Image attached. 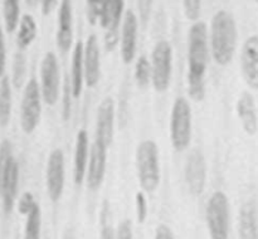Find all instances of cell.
<instances>
[{"label":"cell","instance_id":"obj_43","mask_svg":"<svg viewBox=\"0 0 258 239\" xmlns=\"http://www.w3.org/2000/svg\"><path fill=\"white\" fill-rule=\"evenodd\" d=\"M64 239H73V236H72V235H71V234H70V233H67V235H66V236H64Z\"/></svg>","mask_w":258,"mask_h":239},{"label":"cell","instance_id":"obj_4","mask_svg":"<svg viewBox=\"0 0 258 239\" xmlns=\"http://www.w3.org/2000/svg\"><path fill=\"white\" fill-rule=\"evenodd\" d=\"M228 196L223 191H214L206 209V220L211 239H228L231 225Z\"/></svg>","mask_w":258,"mask_h":239},{"label":"cell","instance_id":"obj_37","mask_svg":"<svg viewBox=\"0 0 258 239\" xmlns=\"http://www.w3.org/2000/svg\"><path fill=\"white\" fill-rule=\"evenodd\" d=\"M153 2L154 0H138L139 14H140V19H141V22H143L144 25L146 24L149 17H150Z\"/></svg>","mask_w":258,"mask_h":239},{"label":"cell","instance_id":"obj_26","mask_svg":"<svg viewBox=\"0 0 258 239\" xmlns=\"http://www.w3.org/2000/svg\"><path fill=\"white\" fill-rule=\"evenodd\" d=\"M15 158L13 156V146L9 140H4L0 143V191H2L3 184L14 164Z\"/></svg>","mask_w":258,"mask_h":239},{"label":"cell","instance_id":"obj_13","mask_svg":"<svg viewBox=\"0 0 258 239\" xmlns=\"http://www.w3.org/2000/svg\"><path fill=\"white\" fill-rule=\"evenodd\" d=\"M139 20L133 10H127L123 15L121 28V58L125 64H130L136 55L138 45Z\"/></svg>","mask_w":258,"mask_h":239},{"label":"cell","instance_id":"obj_16","mask_svg":"<svg viewBox=\"0 0 258 239\" xmlns=\"http://www.w3.org/2000/svg\"><path fill=\"white\" fill-rule=\"evenodd\" d=\"M73 42V9L71 0H62L58 12V29L55 43L62 53H67Z\"/></svg>","mask_w":258,"mask_h":239},{"label":"cell","instance_id":"obj_40","mask_svg":"<svg viewBox=\"0 0 258 239\" xmlns=\"http://www.w3.org/2000/svg\"><path fill=\"white\" fill-rule=\"evenodd\" d=\"M43 15H48L58 4V0H40Z\"/></svg>","mask_w":258,"mask_h":239},{"label":"cell","instance_id":"obj_11","mask_svg":"<svg viewBox=\"0 0 258 239\" xmlns=\"http://www.w3.org/2000/svg\"><path fill=\"white\" fill-rule=\"evenodd\" d=\"M106 161H107V146L100 141L95 140L90 152V161L86 174L87 186L91 190H97L102 185L106 173Z\"/></svg>","mask_w":258,"mask_h":239},{"label":"cell","instance_id":"obj_9","mask_svg":"<svg viewBox=\"0 0 258 239\" xmlns=\"http://www.w3.org/2000/svg\"><path fill=\"white\" fill-rule=\"evenodd\" d=\"M64 153L60 148H54L48 157L45 170L47 193L53 203H57L62 198L64 189Z\"/></svg>","mask_w":258,"mask_h":239},{"label":"cell","instance_id":"obj_35","mask_svg":"<svg viewBox=\"0 0 258 239\" xmlns=\"http://www.w3.org/2000/svg\"><path fill=\"white\" fill-rule=\"evenodd\" d=\"M113 0H101V13H100V24L101 27L107 29L111 20V12H112Z\"/></svg>","mask_w":258,"mask_h":239},{"label":"cell","instance_id":"obj_2","mask_svg":"<svg viewBox=\"0 0 258 239\" xmlns=\"http://www.w3.org/2000/svg\"><path fill=\"white\" fill-rule=\"evenodd\" d=\"M237 24L227 10H218L211 24V50L217 64L226 67L232 62L237 48Z\"/></svg>","mask_w":258,"mask_h":239},{"label":"cell","instance_id":"obj_8","mask_svg":"<svg viewBox=\"0 0 258 239\" xmlns=\"http://www.w3.org/2000/svg\"><path fill=\"white\" fill-rule=\"evenodd\" d=\"M40 92L48 106L58 102L60 93V70L57 55L53 52L45 53L40 65Z\"/></svg>","mask_w":258,"mask_h":239},{"label":"cell","instance_id":"obj_19","mask_svg":"<svg viewBox=\"0 0 258 239\" xmlns=\"http://www.w3.org/2000/svg\"><path fill=\"white\" fill-rule=\"evenodd\" d=\"M238 239H258V219L256 205L244 203L239 210Z\"/></svg>","mask_w":258,"mask_h":239},{"label":"cell","instance_id":"obj_29","mask_svg":"<svg viewBox=\"0 0 258 239\" xmlns=\"http://www.w3.org/2000/svg\"><path fill=\"white\" fill-rule=\"evenodd\" d=\"M25 73H27V60L23 53H17L13 63V78L12 82L15 88H20L24 83Z\"/></svg>","mask_w":258,"mask_h":239},{"label":"cell","instance_id":"obj_22","mask_svg":"<svg viewBox=\"0 0 258 239\" xmlns=\"http://www.w3.org/2000/svg\"><path fill=\"white\" fill-rule=\"evenodd\" d=\"M18 185H19V165H18L17 161H14L4 184H3L2 191H0L3 210H4L5 214H10L13 208H14V203L18 194Z\"/></svg>","mask_w":258,"mask_h":239},{"label":"cell","instance_id":"obj_1","mask_svg":"<svg viewBox=\"0 0 258 239\" xmlns=\"http://www.w3.org/2000/svg\"><path fill=\"white\" fill-rule=\"evenodd\" d=\"M211 57L208 27L197 22L188 35V95L194 101L206 97V73Z\"/></svg>","mask_w":258,"mask_h":239},{"label":"cell","instance_id":"obj_25","mask_svg":"<svg viewBox=\"0 0 258 239\" xmlns=\"http://www.w3.org/2000/svg\"><path fill=\"white\" fill-rule=\"evenodd\" d=\"M40 231H42V210L39 204H37L27 215L23 239H40Z\"/></svg>","mask_w":258,"mask_h":239},{"label":"cell","instance_id":"obj_28","mask_svg":"<svg viewBox=\"0 0 258 239\" xmlns=\"http://www.w3.org/2000/svg\"><path fill=\"white\" fill-rule=\"evenodd\" d=\"M135 81L140 88L148 87L151 81V63L145 55L138 58L135 64Z\"/></svg>","mask_w":258,"mask_h":239},{"label":"cell","instance_id":"obj_36","mask_svg":"<svg viewBox=\"0 0 258 239\" xmlns=\"http://www.w3.org/2000/svg\"><path fill=\"white\" fill-rule=\"evenodd\" d=\"M116 239H133V224L128 219L118 224Z\"/></svg>","mask_w":258,"mask_h":239},{"label":"cell","instance_id":"obj_30","mask_svg":"<svg viewBox=\"0 0 258 239\" xmlns=\"http://www.w3.org/2000/svg\"><path fill=\"white\" fill-rule=\"evenodd\" d=\"M184 14L191 22H197L202 14V0H183Z\"/></svg>","mask_w":258,"mask_h":239},{"label":"cell","instance_id":"obj_32","mask_svg":"<svg viewBox=\"0 0 258 239\" xmlns=\"http://www.w3.org/2000/svg\"><path fill=\"white\" fill-rule=\"evenodd\" d=\"M64 96H63V108H62V116L63 120L67 121L71 117V111H72V86H71V81L66 79L64 83Z\"/></svg>","mask_w":258,"mask_h":239},{"label":"cell","instance_id":"obj_31","mask_svg":"<svg viewBox=\"0 0 258 239\" xmlns=\"http://www.w3.org/2000/svg\"><path fill=\"white\" fill-rule=\"evenodd\" d=\"M135 203H136V218L140 224L145 223L146 218H148V201H146L145 195L143 191H138L135 196Z\"/></svg>","mask_w":258,"mask_h":239},{"label":"cell","instance_id":"obj_34","mask_svg":"<svg viewBox=\"0 0 258 239\" xmlns=\"http://www.w3.org/2000/svg\"><path fill=\"white\" fill-rule=\"evenodd\" d=\"M37 204L38 203L35 201L33 194L29 193V191H25L19 199V203H18V210H19V213L23 214V215H28L29 211L32 210Z\"/></svg>","mask_w":258,"mask_h":239},{"label":"cell","instance_id":"obj_41","mask_svg":"<svg viewBox=\"0 0 258 239\" xmlns=\"http://www.w3.org/2000/svg\"><path fill=\"white\" fill-rule=\"evenodd\" d=\"M101 239H116V234L113 233L112 228L110 225L103 226L102 233H101Z\"/></svg>","mask_w":258,"mask_h":239},{"label":"cell","instance_id":"obj_20","mask_svg":"<svg viewBox=\"0 0 258 239\" xmlns=\"http://www.w3.org/2000/svg\"><path fill=\"white\" fill-rule=\"evenodd\" d=\"M123 8L125 0H113L110 25L106 29L105 35V47L108 52H112L120 42V24L123 19Z\"/></svg>","mask_w":258,"mask_h":239},{"label":"cell","instance_id":"obj_12","mask_svg":"<svg viewBox=\"0 0 258 239\" xmlns=\"http://www.w3.org/2000/svg\"><path fill=\"white\" fill-rule=\"evenodd\" d=\"M241 67L247 85L252 90L258 91V35H251L243 43Z\"/></svg>","mask_w":258,"mask_h":239},{"label":"cell","instance_id":"obj_3","mask_svg":"<svg viewBox=\"0 0 258 239\" xmlns=\"http://www.w3.org/2000/svg\"><path fill=\"white\" fill-rule=\"evenodd\" d=\"M136 170L140 186L146 193H153L160 184L161 171L159 147L153 140H145L136 148Z\"/></svg>","mask_w":258,"mask_h":239},{"label":"cell","instance_id":"obj_33","mask_svg":"<svg viewBox=\"0 0 258 239\" xmlns=\"http://www.w3.org/2000/svg\"><path fill=\"white\" fill-rule=\"evenodd\" d=\"M86 13L88 23L91 25H96V23L100 22L101 0H86Z\"/></svg>","mask_w":258,"mask_h":239},{"label":"cell","instance_id":"obj_17","mask_svg":"<svg viewBox=\"0 0 258 239\" xmlns=\"http://www.w3.org/2000/svg\"><path fill=\"white\" fill-rule=\"evenodd\" d=\"M236 111L244 132L249 136L256 135L258 131V116L253 96L249 92L242 93L237 101Z\"/></svg>","mask_w":258,"mask_h":239},{"label":"cell","instance_id":"obj_18","mask_svg":"<svg viewBox=\"0 0 258 239\" xmlns=\"http://www.w3.org/2000/svg\"><path fill=\"white\" fill-rule=\"evenodd\" d=\"M88 133L86 130H80L76 137V150H75V168H73V178L77 185L83 183L87 174L88 166Z\"/></svg>","mask_w":258,"mask_h":239},{"label":"cell","instance_id":"obj_10","mask_svg":"<svg viewBox=\"0 0 258 239\" xmlns=\"http://www.w3.org/2000/svg\"><path fill=\"white\" fill-rule=\"evenodd\" d=\"M184 176L189 191L196 196L201 195L207 184V163L203 152L198 148L189 152L185 161Z\"/></svg>","mask_w":258,"mask_h":239},{"label":"cell","instance_id":"obj_5","mask_svg":"<svg viewBox=\"0 0 258 239\" xmlns=\"http://www.w3.org/2000/svg\"><path fill=\"white\" fill-rule=\"evenodd\" d=\"M170 140L176 151H184L191 141V108L184 97H178L170 116Z\"/></svg>","mask_w":258,"mask_h":239},{"label":"cell","instance_id":"obj_42","mask_svg":"<svg viewBox=\"0 0 258 239\" xmlns=\"http://www.w3.org/2000/svg\"><path fill=\"white\" fill-rule=\"evenodd\" d=\"M27 2V4L29 5V7H35V5L39 3V0H25Z\"/></svg>","mask_w":258,"mask_h":239},{"label":"cell","instance_id":"obj_44","mask_svg":"<svg viewBox=\"0 0 258 239\" xmlns=\"http://www.w3.org/2000/svg\"><path fill=\"white\" fill-rule=\"evenodd\" d=\"M254 2H257V3H258V0H254Z\"/></svg>","mask_w":258,"mask_h":239},{"label":"cell","instance_id":"obj_14","mask_svg":"<svg viewBox=\"0 0 258 239\" xmlns=\"http://www.w3.org/2000/svg\"><path fill=\"white\" fill-rule=\"evenodd\" d=\"M83 64H85V82L88 87H95L101 77V52L97 37L91 34L85 43L83 49Z\"/></svg>","mask_w":258,"mask_h":239},{"label":"cell","instance_id":"obj_7","mask_svg":"<svg viewBox=\"0 0 258 239\" xmlns=\"http://www.w3.org/2000/svg\"><path fill=\"white\" fill-rule=\"evenodd\" d=\"M42 92L35 78H30L23 93L20 106V126L27 135L37 128L42 116Z\"/></svg>","mask_w":258,"mask_h":239},{"label":"cell","instance_id":"obj_24","mask_svg":"<svg viewBox=\"0 0 258 239\" xmlns=\"http://www.w3.org/2000/svg\"><path fill=\"white\" fill-rule=\"evenodd\" d=\"M12 116V85L9 77L4 75L0 82V126H8Z\"/></svg>","mask_w":258,"mask_h":239},{"label":"cell","instance_id":"obj_15","mask_svg":"<svg viewBox=\"0 0 258 239\" xmlns=\"http://www.w3.org/2000/svg\"><path fill=\"white\" fill-rule=\"evenodd\" d=\"M115 102L111 97H106L100 103L96 120V140L108 146L112 143L115 130Z\"/></svg>","mask_w":258,"mask_h":239},{"label":"cell","instance_id":"obj_21","mask_svg":"<svg viewBox=\"0 0 258 239\" xmlns=\"http://www.w3.org/2000/svg\"><path fill=\"white\" fill-rule=\"evenodd\" d=\"M83 49H85V44L82 42H77L73 48L72 68H71V86H72L73 98L80 97L82 93L83 82H85Z\"/></svg>","mask_w":258,"mask_h":239},{"label":"cell","instance_id":"obj_39","mask_svg":"<svg viewBox=\"0 0 258 239\" xmlns=\"http://www.w3.org/2000/svg\"><path fill=\"white\" fill-rule=\"evenodd\" d=\"M154 239H175L173 230L166 224H160L155 230V238Z\"/></svg>","mask_w":258,"mask_h":239},{"label":"cell","instance_id":"obj_6","mask_svg":"<svg viewBox=\"0 0 258 239\" xmlns=\"http://www.w3.org/2000/svg\"><path fill=\"white\" fill-rule=\"evenodd\" d=\"M173 75V47L168 40H159L151 53V82L156 92L169 88Z\"/></svg>","mask_w":258,"mask_h":239},{"label":"cell","instance_id":"obj_27","mask_svg":"<svg viewBox=\"0 0 258 239\" xmlns=\"http://www.w3.org/2000/svg\"><path fill=\"white\" fill-rule=\"evenodd\" d=\"M20 0H5L4 2V20L5 28L13 33L19 24L20 19Z\"/></svg>","mask_w":258,"mask_h":239},{"label":"cell","instance_id":"obj_23","mask_svg":"<svg viewBox=\"0 0 258 239\" xmlns=\"http://www.w3.org/2000/svg\"><path fill=\"white\" fill-rule=\"evenodd\" d=\"M37 37V23L33 19L32 15L25 14L20 19L19 30L17 35V44L19 49H25L33 43Z\"/></svg>","mask_w":258,"mask_h":239},{"label":"cell","instance_id":"obj_38","mask_svg":"<svg viewBox=\"0 0 258 239\" xmlns=\"http://www.w3.org/2000/svg\"><path fill=\"white\" fill-rule=\"evenodd\" d=\"M5 64H7V49H5V40L3 30L0 29V78L4 77Z\"/></svg>","mask_w":258,"mask_h":239}]
</instances>
